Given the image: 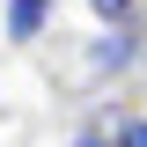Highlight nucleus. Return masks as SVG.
I'll use <instances>...</instances> for the list:
<instances>
[{
    "label": "nucleus",
    "instance_id": "nucleus-1",
    "mask_svg": "<svg viewBox=\"0 0 147 147\" xmlns=\"http://www.w3.org/2000/svg\"><path fill=\"white\" fill-rule=\"evenodd\" d=\"M52 15H59V0H0V37L15 52H30V44H44Z\"/></svg>",
    "mask_w": 147,
    "mask_h": 147
},
{
    "label": "nucleus",
    "instance_id": "nucleus-2",
    "mask_svg": "<svg viewBox=\"0 0 147 147\" xmlns=\"http://www.w3.org/2000/svg\"><path fill=\"white\" fill-rule=\"evenodd\" d=\"M88 15L103 30H118V22H140V0H88Z\"/></svg>",
    "mask_w": 147,
    "mask_h": 147
},
{
    "label": "nucleus",
    "instance_id": "nucleus-3",
    "mask_svg": "<svg viewBox=\"0 0 147 147\" xmlns=\"http://www.w3.org/2000/svg\"><path fill=\"white\" fill-rule=\"evenodd\" d=\"M118 147H147V118H140V110H132L125 125H118Z\"/></svg>",
    "mask_w": 147,
    "mask_h": 147
}]
</instances>
